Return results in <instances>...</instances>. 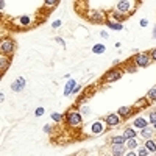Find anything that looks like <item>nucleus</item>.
Instances as JSON below:
<instances>
[{
  "mask_svg": "<svg viewBox=\"0 0 156 156\" xmlns=\"http://www.w3.org/2000/svg\"><path fill=\"white\" fill-rule=\"evenodd\" d=\"M153 128H154V130H156V123H153Z\"/></svg>",
  "mask_w": 156,
  "mask_h": 156,
  "instance_id": "40",
  "label": "nucleus"
},
{
  "mask_svg": "<svg viewBox=\"0 0 156 156\" xmlns=\"http://www.w3.org/2000/svg\"><path fill=\"white\" fill-rule=\"evenodd\" d=\"M122 75H123V70H122V69L114 67V69H111L109 72H106V75L103 77V81H105V83H113V81L120 80V78H122Z\"/></svg>",
  "mask_w": 156,
  "mask_h": 156,
  "instance_id": "2",
  "label": "nucleus"
},
{
  "mask_svg": "<svg viewBox=\"0 0 156 156\" xmlns=\"http://www.w3.org/2000/svg\"><path fill=\"white\" fill-rule=\"evenodd\" d=\"M66 120H67V125H70V126H80L83 119H81V114L78 111H67Z\"/></svg>",
  "mask_w": 156,
  "mask_h": 156,
  "instance_id": "1",
  "label": "nucleus"
},
{
  "mask_svg": "<svg viewBox=\"0 0 156 156\" xmlns=\"http://www.w3.org/2000/svg\"><path fill=\"white\" fill-rule=\"evenodd\" d=\"M16 24H19V25H30L31 19H30L28 16H22V17H19V19L16 21Z\"/></svg>",
  "mask_w": 156,
  "mask_h": 156,
  "instance_id": "16",
  "label": "nucleus"
},
{
  "mask_svg": "<svg viewBox=\"0 0 156 156\" xmlns=\"http://www.w3.org/2000/svg\"><path fill=\"white\" fill-rule=\"evenodd\" d=\"M151 58H150V55L148 53H137L136 56L133 58V62L136 64L137 67H147L150 64Z\"/></svg>",
  "mask_w": 156,
  "mask_h": 156,
  "instance_id": "3",
  "label": "nucleus"
},
{
  "mask_svg": "<svg viewBox=\"0 0 156 156\" xmlns=\"http://www.w3.org/2000/svg\"><path fill=\"white\" fill-rule=\"evenodd\" d=\"M111 153L113 154H123V144H113Z\"/></svg>",
  "mask_w": 156,
  "mask_h": 156,
  "instance_id": "12",
  "label": "nucleus"
},
{
  "mask_svg": "<svg viewBox=\"0 0 156 156\" xmlns=\"http://www.w3.org/2000/svg\"><path fill=\"white\" fill-rule=\"evenodd\" d=\"M147 100H150V102H154V100H156V86L148 91V94H147Z\"/></svg>",
  "mask_w": 156,
  "mask_h": 156,
  "instance_id": "21",
  "label": "nucleus"
},
{
  "mask_svg": "<svg viewBox=\"0 0 156 156\" xmlns=\"http://www.w3.org/2000/svg\"><path fill=\"white\" fill-rule=\"evenodd\" d=\"M0 50H2L3 55H11V53L16 50V44H14V41H11V39H5V41H2V44H0Z\"/></svg>",
  "mask_w": 156,
  "mask_h": 156,
  "instance_id": "4",
  "label": "nucleus"
},
{
  "mask_svg": "<svg viewBox=\"0 0 156 156\" xmlns=\"http://www.w3.org/2000/svg\"><path fill=\"white\" fill-rule=\"evenodd\" d=\"M100 34H102V38H105V39L108 38V33H106V31H102V33H100Z\"/></svg>",
  "mask_w": 156,
  "mask_h": 156,
  "instance_id": "36",
  "label": "nucleus"
},
{
  "mask_svg": "<svg viewBox=\"0 0 156 156\" xmlns=\"http://www.w3.org/2000/svg\"><path fill=\"white\" fill-rule=\"evenodd\" d=\"M148 55H150L151 61H154V62H156V49H153V50H151V52H150Z\"/></svg>",
  "mask_w": 156,
  "mask_h": 156,
  "instance_id": "28",
  "label": "nucleus"
},
{
  "mask_svg": "<svg viewBox=\"0 0 156 156\" xmlns=\"http://www.w3.org/2000/svg\"><path fill=\"white\" fill-rule=\"evenodd\" d=\"M52 119H53V120H56V122H61L62 120V116L59 113H52Z\"/></svg>",
  "mask_w": 156,
  "mask_h": 156,
  "instance_id": "26",
  "label": "nucleus"
},
{
  "mask_svg": "<svg viewBox=\"0 0 156 156\" xmlns=\"http://www.w3.org/2000/svg\"><path fill=\"white\" fill-rule=\"evenodd\" d=\"M136 69H137L136 64H133V66H126V72H134Z\"/></svg>",
  "mask_w": 156,
  "mask_h": 156,
  "instance_id": "30",
  "label": "nucleus"
},
{
  "mask_svg": "<svg viewBox=\"0 0 156 156\" xmlns=\"http://www.w3.org/2000/svg\"><path fill=\"white\" fill-rule=\"evenodd\" d=\"M59 25H61V21H55V22H53V27H55V28H58Z\"/></svg>",
  "mask_w": 156,
  "mask_h": 156,
  "instance_id": "32",
  "label": "nucleus"
},
{
  "mask_svg": "<svg viewBox=\"0 0 156 156\" xmlns=\"http://www.w3.org/2000/svg\"><path fill=\"white\" fill-rule=\"evenodd\" d=\"M102 19H103V14L100 11H94V14H91V21H94V22H100Z\"/></svg>",
  "mask_w": 156,
  "mask_h": 156,
  "instance_id": "20",
  "label": "nucleus"
},
{
  "mask_svg": "<svg viewBox=\"0 0 156 156\" xmlns=\"http://www.w3.org/2000/svg\"><path fill=\"white\" fill-rule=\"evenodd\" d=\"M117 10L119 11H130L131 10V0H119V3H117Z\"/></svg>",
  "mask_w": 156,
  "mask_h": 156,
  "instance_id": "6",
  "label": "nucleus"
},
{
  "mask_svg": "<svg viewBox=\"0 0 156 156\" xmlns=\"http://www.w3.org/2000/svg\"><path fill=\"white\" fill-rule=\"evenodd\" d=\"M126 147L130 150H134L136 147H137V141H136V137H131V139H126Z\"/></svg>",
  "mask_w": 156,
  "mask_h": 156,
  "instance_id": "19",
  "label": "nucleus"
},
{
  "mask_svg": "<svg viewBox=\"0 0 156 156\" xmlns=\"http://www.w3.org/2000/svg\"><path fill=\"white\" fill-rule=\"evenodd\" d=\"M133 125L136 126V128H145V126H148V122H147V119H144V117H136L134 119V122H133Z\"/></svg>",
  "mask_w": 156,
  "mask_h": 156,
  "instance_id": "9",
  "label": "nucleus"
},
{
  "mask_svg": "<svg viewBox=\"0 0 156 156\" xmlns=\"http://www.w3.org/2000/svg\"><path fill=\"white\" fill-rule=\"evenodd\" d=\"M44 131H45V133H50V131H52V128L47 125V126H44Z\"/></svg>",
  "mask_w": 156,
  "mask_h": 156,
  "instance_id": "35",
  "label": "nucleus"
},
{
  "mask_svg": "<svg viewBox=\"0 0 156 156\" xmlns=\"http://www.w3.org/2000/svg\"><path fill=\"white\" fill-rule=\"evenodd\" d=\"M24 86H25V80L24 78H17L14 83L11 84V89L14 91V92H19V91L24 89Z\"/></svg>",
  "mask_w": 156,
  "mask_h": 156,
  "instance_id": "8",
  "label": "nucleus"
},
{
  "mask_svg": "<svg viewBox=\"0 0 156 156\" xmlns=\"http://www.w3.org/2000/svg\"><path fill=\"white\" fill-rule=\"evenodd\" d=\"M123 136L126 137V139H131V137H136V131L133 130V128H126V130L123 131Z\"/></svg>",
  "mask_w": 156,
  "mask_h": 156,
  "instance_id": "22",
  "label": "nucleus"
},
{
  "mask_svg": "<svg viewBox=\"0 0 156 156\" xmlns=\"http://www.w3.org/2000/svg\"><path fill=\"white\" fill-rule=\"evenodd\" d=\"M120 120H122V117L119 114H116V113H111V114H108L105 117V122L109 126H119V125H120Z\"/></svg>",
  "mask_w": 156,
  "mask_h": 156,
  "instance_id": "5",
  "label": "nucleus"
},
{
  "mask_svg": "<svg viewBox=\"0 0 156 156\" xmlns=\"http://www.w3.org/2000/svg\"><path fill=\"white\" fill-rule=\"evenodd\" d=\"M145 147H147V150L151 151V153H156V142L153 139H147L145 142Z\"/></svg>",
  "mask_w": 156,
  "mask_h": 156,
  "instance_id": "14",
  "label": "nucleus"
},
{
  "mask_svg": "<svg viewBox=\"0 0 156 156\" xmlns=\"http://www.w3.org/2000/svg\"><path fill=\"white\" fill-rule=\"evenodd\" d=\"M106 49H105V45H102V44H97V45H94L92 47V52L94 53H97V55H100V53H103Z\"/></svg>",
  "mask_w": 156,
  "mask_h": 156,
  "instance_id": "23",
  "label": "nucleus"
},
{
  "mask_svg": "<svg viewBox=\"0 0 156 156\" xmlns=\"http://www.w3.org/2000/svg\"><path fill=\"white\" fill-rule=\"evenodd\" d=\"M113 19H114L116 22H123V21L126 19V14H125L123 11H119V10H117V11L113 13Z\"/></svg>",
  "mask_w": 156,
  "mask_h": 156,
  "instance_id": "11",
  "label": "nucleus"
},
{
  "mask_svg": "<svg viewBox=\"0 0 156 156\" xmlns=\"http://www.w3.org/2000/svg\"><path fill=\"white\" fill-rule=\"evenodd\" d=\"M153 36H154V38H156V27H154V28H153Z\"/></svg>",
  "mask_w": 156,
  "mask_h": 156,
  "instance_id": "39",
  "label": "nucleus"
},
{
  "mask_svg": "<svg viewBox=\"0 0 156 156\" xmlns=\"http://www.w3.org/2000/svg\"><path fill=\"white\" fill-rule=\"evenodd\" d=\"M131 113V109L128 108V106H122V108H119V116L120 117H128Z\"/></svg>",
  "mask_w": 156,
  "mask_h": 156,
  "instance_id": "17",
  "label": "nucleus"
},
{
  "mask_svg": "<svg viewBox=\"0 0 156 156\" xmlns=\"http://www.w3.org/2000/svg\"><path fill=\"white\" fill-rule=\"evenodd\" d=\"M111 144H126V137L125 136H114L111 139Z\"/></svg>",
  "mask_w": 156,
  "mask_h": 156,
  "instance_id": "18",
  "label": "nucleus"
},
{
  "mask_svg": "<svg viewBox=\"0 0 156 156\" xmlns=\"http://www.w3.org/2000/svg\"><path fill=\"white\" fill-rule=\"evenodd\" d=\"M142 105H144V106L147 105V102H145V98H141V102H137V103H136L134 106H136V108H141Z\"/></svg>",
  "mask_w": 156,
  "mask_h": 156,
  "instance_id": "29",
  "label": "nucleus"
},
{
  "mask_svg": "<svg viewBox=\"0 0 156 156\" xmlns=\"http://www.w3.org/2000/svg\"><path fill=\"white\" fill-rule=\"evenodd\" d=\"M147 24H148V21H147V19H142V21H141V27H147Z\"/></svg>",
  "mask_w": 156,
  "mask_h": 156,
  "instance_id": "33",
  "label": "nucleus"
},
{
  "mask_svg": "<svg viewBox=\"0 0 156 156\" xmlns=\"http://www.w3.org/2000/svg\"><path fill=\"white\" fill-rule=\"evenodd\" d=\"M91 131H92L94 134H102L103 131H105V125H103V122H94L92 123V126H91Z\"/></svg>",
  "mask_w": 156,
  "mask_h": 156,
  "instance_id": "7",
  "label": "nucleus"
},
{
  "mask_svg": "<svg viewBox=\"0 0 156 156\" xmlns=\"http://www.w3.org/2000/svg\"><path fill=\"white\" fill-rule=\"evenodd\" d=\"M153 130H154V128H153ZM153 130H151V128H148V126H145V128H142V137H145V139H150V137L153 136Z\"/></svg>",
  "mask_w": 156,
  "mask_h": 156,
  "instance_id": "15",
  "label": "nucleus"
},
{
  "mask_svg": "<svg viewBox=\"0 0 156 156\" xmlns=\"http://www.w3.org/2000/svg\"><path fill=\"white\" fill-rule=\"evenodd\" d=\"M106 25L109 27L111 30H123V25H122V22H116V21H109V22H106Z\"/></svg>",
  "mask_w": 156,
  "mask_h": 156,
  "instance_id": "13",
  "label": "nucleus"
},
{
  "mask_svg": "<svg viewBox=\"0 0 156 156\" xmlns=\"http://www.w3.org/2000/svg\"><path fill=\"white\" fill-rule=\"evenodd\" d=\"M80 89H81V86H80V84H77V86H75V89H73V92H75V94H77V92H80Z\"/></svg>",
  "mask_w": 156,
  "mask_h": 156,
  "instance_id": "34",
  "label": "nucleus"
},
{
  "mask_svg": "<svg viewBox=\"0 0 156 156\" xmlns=\"http://www.w3.org/2000/svg\"><path fill=\"white\" fill-rule=\"evenodd\" d=\"M56 41H58V42H59V44L62 45V47H64V41H62V39H59V38H56Z\"/></svg>",
  "mask_w": 156,
  "mask_h": 156,
  "instance_id": "38",
  "label": "nucleus"
},
{
  "mask_svg": "<svg viewBox=\"0 0 156 156\" xmlns=\"http://www.w3.org/2000/svg\"><path fill=\"white\" fill-rule=\"evenodd\" d=\"M150 123L153 125V123H156V111H153V113H150Z\"/></svg>",
  "mask_w": 156,
  "mask_h": 156,
  "instance_id": "27",
  "label": "nucleus"
},
{
  "mask_svg": "<svg viewBox=\"0 0 156 156\" xmlns=\"http://www.w3.org/2000/svg\"><path fill=\"white\" fill-rule=\"evenodd\" d=\"M150 151L148 150H147V147L144 145V147H141V148L139 150H137V154H141V156H145V154H148Z\"/></svg>",
  "mask_w": 156,
  "mask_h": 156,
  "instance_id": "25",
  "label": "nucleus"
},
{
  "mask_svg": "<svg viewBox=\"0 0 156 156\" xmlns=\"http://www.w3.org/2000/svg\"><path fill=\"white\" fill-rule=\"evenodd\" d=\"M0 8H2V10L5 8V0H0Z\"/></svg>",
  "mask_w": 156,
  "mask_h": 156,
  "instance_id": "37",
  "label": "nucleus"
},
{
  "mask_svg": "<svg viewBox=\"0 0 156 156\" xmlns=\"http://www.w3.org/2000/svg\"><path fill=\"white\" fill-rule=\"evenodd\" d=\"M75 86H77V83L73 80H69V83L66 84V89H64V95H70L72 92H73V89H75Z\"/></svg>",
  "mask_w": 156,
  "mask_h": 156,
  "instance_id": "10",
  "label": "nucleus"
},
{
  "mask_svg": "<svg viewBox=\"0 0 156 156\" xmlns=\"http://www.w3.org/2000/svg\"><path fill=\"white\" fill-rule=\"evenodd\" d=\"M44 113H45V111H44V108H38V109H36V113H34V114L39 117V116H42Z\"/></svg>",
  "mask_w": 156,
  "mask_h": 156,
  "instance_id": "31",
  "label": "nucleus"
},
{
  "mask_svg": "<svg viewBox=\"0 0 156 156\" xmlns=\"http://www.w3.org/2000/svg\"><path fill=\"white\" fill-rule=\"evenodd\" d=\"M59 3V0H45V6H49V8H52V6H56Z\"/></svg>",
  "mask_w": 156,
  "mask_h": 156,
  "instance_id": "24",
  "label": "nucleus"
}]
</instances>
